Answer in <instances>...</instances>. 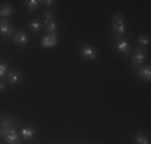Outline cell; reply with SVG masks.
Masks as SVG:
<instances>
[{"mask_svg":"<svg viewBox=\"0 0 151 144\" xmlns=\"http://www.w3.org/2000/svg\"><path fill=\"white\" fill-rule=\"evenodd\" d=\"M137 75H138V77L142 78L143 82H150V80H151V67H150V64L137 71Z\"/></svg>","mask_w":151,"mask_h":144,"instance_id":"11","label":"cell"},{"mask_svg":"<svg viewBox=\"0 0 151 144\" xmlns=\"http://www.w3.org/2000/svg\"><path fill=\"white\" fill-rule=\"evenodd\" d=\"M39 5H40L39 0H26V2H24V6H26L29 11H34L35 8H39Z\"/></svg>","mask_w":151,"mask_h":144,"instance_id":"15","label":"cell"},{"mask_svg":"<svg viewBox=\"0 0 151 144\" xmlns=\"http://www.w3.org/2000/svg\"><path fill=\"white\" fill-rule=\"evenodd\" d=\"M56 43H58L56 34H47L45 37L40 40V45L44 46V48H53V46H56Z\"/></svg>","mask_w":151,"mask_h":144,"instance_id":"7","label":"cell"},{"mask_svg":"<svg viewBox=\"0 0 151 144\" xmlns=\"http://www.w3.org/2000/svg\"><path fill=\"white\" fill-rule=\"evenodd\" d=\"M81 56L84 58L85 61H95L96 56H98V51H96V48L92 45H84L81 48Z\"/></svg>","mask_w":151,"mask_h":144,"instance_id":"4","label":"cell"},{"mask_svg":"<svg viewBox=\"0 0 151 144\" xmlns=\"http://www.w3.org/2000/svg\"><path fill=\"white\" fill-rule=\"evenodd\" d=\"M8 75V64L5 61H0V80Z\"/></svg>","mask_w":151,"mask_h":144,"instance_id":"16","label":"cell"},{"mask_svg":"<svg viewBox=\"0 0 151 144\" xmlns=\"http://www.w3.org/2000/svg\"><path fill=\"white\" fill-rule=\"evenodd\" d=\"M146 59V53L143 48H137L134 51V55H132V64L134 66H142L143 63H145Z\"/></svg>","mask_w":151,"mask_h":144,"instance_id":"6","label":"cell"},{"mask_svg":"<svg viewBox=\"0 0 151 144\" xmlns=\"http://www.w3.org/2000/svg\"><path fill=\"white\" fill-rule=\"evenodd\" d=\"M124 34H125L124 16H122V13H116L113 16V35L116 40H121V38H124Z\"/></svg>","mask_w":151,"mask_h":144,"instance_id":"1","label":"cell"},{"mask_svg":"<svg viewBox=\"0 0 151 144\" xmlns=\"http://www.w3.org/2000/svg\"><path fill=\"white\" fill-rule=\"evenodd\" d=\"M44 16H45V19H44V23H42V26H47L48 23H52V21H53V13L50 11V10H47Z\"/></svg>","mask_w":151,"mask_h":144,"instance_id":"18","label":"cell"},{"mask_svg":"<svg viewBox=\"0 0 151 144\" xmlns=\"http://www.w3.org/2000/svg\"><path fill=\"white\" fill-rule=\"evenodd\" d=\"M0 135H2V138L8 144H19V141H21V135H19V131H18L16 128L5 130V131H2Z\"/></svg>","mask_w":151,"mask_h":144,"instance_id":"2","label":"cell"},{"mask_svg":"<svg viewBox=\"0 0 151 144\" xmlns=\"http://www.w3.org/2000/svg\"><path fill=\"white\" fill-rule=\"evenodd\" d=\"M42 3H45V5L50 8V6H53V3H55V2H53V0H47V2H42Z\"/></svg>","mask_w":151,"mask_h":144,"instance_id":"21","label":"cell"},{"mask_svg":"<svg viewBox=\"0 0 151 144\" xmlns=\"http://www.w3.org/2000/svg\"><path fill=\"white\" fill-rule=\"evenodd\" d=\"M135 144H150V138L145 133H137L135 135Z\"/></svg>","mask_w":151,"mask_h":144,"instance_id":"14","label":"cell"},{"mask_svg":"<svg viewBox=\"0 0 151 144\" xmlns=\"http://www.w3.org/2000/svg\"><path fill=\"white\" fill-rule=\"evenodd\" d=\"M3 90H5V83H3L2 80H0V91H3Z\"/></svg>","mask_w":151,"mask_h":144,"instance_id":"22","label":"cell"},{"mask_svg":"<svg viewBox=\"0 0 151 144\" xmlns=\"http://www.w3.org/2000/svg\"><path fill=\"white\" fill-rule=\"evenodd\" d=\"M29 29H31L32 32H39L42 29V23L39 19H32L31 23H29Z\"/></svg>","mask_w":151,"mask_h":144,"instance_id":"17","label":"cell"},{"mask_svg":"<svg viewBox=\"0 0 151 144\" xmlns=\"http://www.w3.org/2000/svg\"><path fill=\"white\" fill-rule=\"evenodd\" d=\"M45 29H47V32H48V34H56V23H55V21L48 23L45 26Z\"/></svg>","mask_w":151,"mask_h":144,"instance_id":"19","label":"cell"},{"mask_svg":"<svg viewBox=\"0 0 151 144\" xmlns=\"http://www.w3.org/2000/svg\"><path fill=\"white\" fill-rule=\"evenodd\" d=\"M6 77H8V82L12 85H18L21 82V72L19 71H13V72H8V75H6Z\"/></svg>","mask_w":151,"mask_h":144,"instance_id":"13","label":"cell"},{"mask_svg":"<svg viewBox=\"0 0 151 144\" xmlns=\"http://www.w3.org/2000/svg\"><path fill=\"white\" fill-rule=\"evenodd\" d=\"M19 135L23 139H27V141H29V139H32L35 136V128L34 127H24V128H21Z\"/></svg>","mask_w":151,"mask_h":144,"instance_id":"12","label":"cell"},{"mask_svg":"<svg viewBox=\"0 0 151 144\" xmlns=\"http://www.w3.org/2000/svg\"><path fill=\"white\" fill-rule=\"evenodd\" d=\"M15 27H13V24L10 23L8 19H0V35L2 37H13L15 35Z\"/></svg>","mask_w":151,"mask_h":144,"instance_id":"3","label":"cell"},{"mask_svg":"<svg viewBox=\"0 0 151 144\" xmlns=\"http://www.w3.org/2000/svg\"><path fill=\"white\" fill-rule=\"evenodd\" d=\"M13 42L16 43V45L23 46V45H27V42H29V37H27L26 32L23 31H16L15 35H13Z\"/></svg>","mask_w":151,"mask_h":144,"instance_id":"10","label":"cell"},{"mask_svg":"<svg viewBox=\"0 0 151 144\" xmlns=\"http://www.w3.org/2000/svg\"><path fill=\"white\" fill-rule=\"evenodd\" d=\"M116 50H117L119 53H122V55H129V53H130V50H132L130 42H129L127 38H121V40H117Z\"/></svg>","mask_w":151,"mask_h":144,"instance_id":"8","label":"cell"},{"mask_svg":"<svg viewBox=\"0 0 151 144\" xmlns=\"http://www.w3.org/2000/svg\"><path fill=\"white\" fill-rule=\"evenodd\" d=\"M10 128H16V122L10 115H0V133Z\"/></svg>","mask_w":151,"mask_h":144,"instance_id":"5","label":"cell"},{"mask_svg":"<svg viewBox=\"0 0 151 144\" xmlns=\"http://www.w3.org/2000/svg\"><path fill=\"white\" fill-rule=\"evenodd\" d=\"M138 43H140V46H148L150 45V37H148V35H140V37H138Z\"/></svg>","mask_w":151,"mask_h":144,"instance_id":"20","label":"cell"},{"mask_svg":"<svg viewBox=\"0 0 151 144\" xmlns=\"http://www.w3.org/2000/svg\"><path fill=\"white\" fill-rule=\"evenodd\" d=\"M13 13H15L13 5H10V3L0 5V19H8L10 16H13Z\"/></svg>","mask_w":151,"mask_h":144,"instance_id":"9","label":"cell"}]
</instances>
